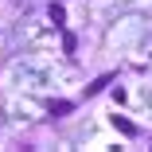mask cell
I'll return each instance as SVG.
<instances>
[{
    "mask_svg": "<svg viewBox=\"0 0 152 152\" xmlns=\"http://www.w3.org/2000/svg\"><path fill=\"white\" fill-rule=\"evenodd\" d=\"M74 47H78V43H74V35L66 31V35H63V51H66V55H74Z\"/></svg>",
    "mask_w": 152,
    "mask_h": 152,
    "instance_id": "277c9868",
    "label": "cell"
},
{
    "mask_svg": "<svg viewBox=\"0 0 152 152\" xmlns=\"http://www.w3.org/2000/svg\"><path fill=\"white\" fill-rule=\"evenodd\" d=\"M105 86H109V74H105V78H98L94 86H86V94H98V90H105Z\"/></svg>",
    "mask_w": 152,
    "mask_h": 152,
    "instance_id": "3957f363",
    "label": "cell"
},
{
    "mask_svg": "<svg viewBox=\"0 0 152 152\" xmlns=\"http://www.w3.org/2000/svg\"><path fill=\"white\" fill-rule=\"evenodd\" d=\"M47 16H51L55 23H63V20H66V8H63V4H51V8H47Z\"/></svg>",
    "mask_w": 152,
    "mask_h": 152,
    "instance_id": "7a4b0ae2",
    "label": "cell"
},
{
    "mask_svg": "<svg viewBox=\"0 0 152 152\" xmlns=\"http://www.w3.org/2000/svg\"><path fill=\"white\" fill-rule=\"evenodd\" d=\"M113 125H117L121 133H125V137H133V133H137V125H133L129 117H113Z\"/></svg>",
    "mask_w": 152,
    "mask_h": 152,
    "instance_id": "6da1fadb",
    "label": "cell"
}]
</instances>
